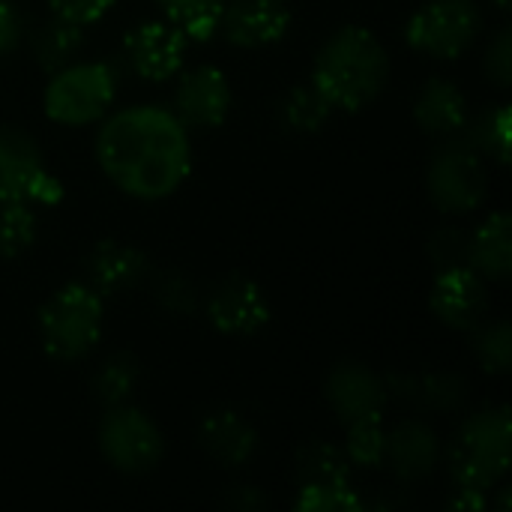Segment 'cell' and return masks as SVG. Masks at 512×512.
I'll list each match as a JSON object with an SVG mask.
<instances>
[{
	"label": "cell",
	"mask_w": 512,
	"mask_h": 512,
	"mask_svg": "<svg viewBox=\"0 0 512 512\" xmlns=\"http://www.w3.org/2000/svg\"><path fill=\"white\" fill-rule=\"evenodd\" d=\"M438 456H441L438 438L420 420L399 423L387 435V444H384V462L393 468L396 477H402L408 483L429 477L438 465Z\"/></svg>",
	"instance_id": "16"
},
{
	"label": "cell",
	"mask_w": 512,
	"mask_h": 512,
	"mask_svg": "<svg viewBox=\"0 0 512 512\" xmlns=\"http://www.w3.org/2000/svg\"><path fill=\"white\" fill-rule=\"evenodd\" d=\"M156 294H159V303L171 312V315H189V312H195V288L189 285V279L186 276H180V273H168L162 282H159V288H156Z\"/></svg>",
	"instance_id": "33"
},
{
	"label": "cell",
	"mask_w": 512,
	"mask_h": 512,
	"mask_svg": "<svg viewBox=\"0 0 512 512\" xmlns=\"http://www.w3.org/2000/svg\"><path fill=\"white\" fill-rule=\"evenodd\" d=\"M480 9L474 0H429L408 21V45L438 57L453 60L471 48L480 33Z\"/></svg>",
	"instance_id": "6"
},
{
	"label": "cell",
	"mask_w": 512,
	"mask_h": 512,
	"mask_svg": "<svg viewBox=\"0 0 512 512\" xmlns=\"http://www.w3.org/2000/svg\"><path fill=\"white\" fill-rule=\"evenodd\" d=\"M18 33H21V24H18L15 6L9 0H0V54L15 45Z\"/></svg>",
	"instance_id": "36"
},
{
	"label": "cell",
	"mask_w": 512,
	"mask_h": 512,
	"mask_svg": "<svg viewBox=\"0 0 512 512\" xmlns=\"http://www.w3.org/2000/svg\"><path fill=\"white\" fill-rule=\"evenodd\" d=\"M471 144L477 150L492 153L498 162H507L510 159V108H498L495 114H489L483 126L477 129V135L471 138Z\"/></svg>",
	"instance_id": "31"
},
{
	"label": "cell",
	"mask_w": 512,
	"mask_h": 512,
	"mask_svg": "<svg viewBox=\"0 0 512 512\" xmlns=\"http://www.w3.org/2000/svg\"><path fill=\"white\" fill-rule=\"evenodd\" d=\"M387 396V384L363 363H339L327 378V402L342 423L381 417Z\"/></svg>",
	"instance_id": "13"
},
{
	"label": "cell",
	"mask_w": 512,
	"mask_h": 512,
	"mask_svg": "<svg viewBox=\"0 0 512 512\" xmlns=\"http://www.w3.org/2000/svg\"><path fill=\"white\" fill-rule=\"evenodd\" d=\"M123 51L138 78L165 81L183 66L186 36L168 21H144L126 33Z\"/></svg>",
	"instance_id": "10"
},
{
	"label": "cell",
	"mask_w": 512,
	"mask_h": 512,
	"mask_svg": "<svg viewBox=\"0 0 512 512\" xmlns=\"http://www.w3.org/2000/svg\"><path fill=\"white\" fill-rule=\"evenodd\" d=\"M165 21L174 24L186 39H210L219 30L225 0H156Z\"/></svg>",
	"instance_id": "24"
},
{
	"label": "cell",
	"mask_w": 512,
	"mask_h": 512,
	"mask_svg": "<svg viewBox=\"0 0 512 512\" xmlns=\"http://www.w3.org/2000/svg\"><path fill=\"white\" fill-rule=\"evenodd\" d=\"M414 117L432 135H459L468 120V99L453 81L432 78L414 102Z\"/></svg>",
	"instance_id": "19"
},
{
	"label": "cell",
	"mask_w": 512,
	"mask_h": 512,
	"mask_svg": "<svg viewBox=\"0 0 512 512\" xmlns=\"http://www.w3.org/2000/svg\"><path fill=\"white\" fill-rule=\"evenodd\" d=\"M96 159L105 177L132 198L171 195L192 168V147L177 114L138 105L111 114L96 135Z\"/></svg>",
	"instance_id": "1"
},
{
	"label": "cell",
	"mask_w": 512,
	"mask_h": 512,
	"mask_svg": "<svg viewBox=\"0 0 512 512\" xmlns=\"http://www.w3.org/2000/svg\"><path fill=\"white\" fill-rule=\"evenodd\" d=\"M480 363L492 372H510L512 366V330L507 321H498L495 327L483 330L477 339Z\"/></svg>",
	"instance_id": "30"
},
{
	"label": "cell",
	"mask_w": 512,
	"mask_h": 512,
	"mask_svg": "<svg viewBox=\"0 0 512 512\" xmlns=\"http://www.w3.org/2000/svg\"><path fill=\"white\" fill-rule=\"evenodd\" d=\"M135 384H138V360L126 351H120V354H111L99 366V372L93 378V393L102 405L114 408L132 396Z\"/></svg>",
	"instance_id": "26"
},
{
	"label": "cell",
	"mask_w": 512,
	"mask_h": 512,
	"mask_svg": "<svg viewBox=\"0 0 512 512\" xmlns=\"http://www.w3.org/2000/svg\"><path fill=\"white\" fill-rule=\"evenodd\" d=\"M498 6H501V9H510V0H498Z\"/></svg>",
	"instance_id": "39"
},
{
	"label": "cell",
	"mask_w": 512,
	"mask_h": 512,
	"mask_svg": "<svg viewBox=\"0 0 512 512\" xmlns=\"http://www.w3.org/2000/svg\"><path fill=\"white\" fill-rule=\"evenodd\" d=\"M117 78L105 63H69L51 72L45 87V114L63 126H84L111 108Z\"/></svg>",
	"instance_id": "5"
},
{
	"label": "cell",
	"mask_w": 512,
	"mask_h": 512,
	"mask_svg": "<svg viewBox=\"0 0 512 512\" xmlns=\"http://www.w3.org/2000/svg\"><path fill=\"white\" fill-rule=\"evenodd\" d=\"M489 180L483 159L471 141L441 147L429 165V195L447 213H468L486 198Z\"/></svg>",
	"instance_id": "8"
},
{
	"label": "cell",
	"mask_w": 512,
	"mask_h": 512,
	"mask_svg": "<svg viewBox=\"0 0 512 512\" xmlns=\"http://www.w3.org/2000/svg\"><path fill=\"white\" fill-rule=\"evenodd\" d=\"M330 114L333 102L315 84L294 87L282 102V123L297 132H318L330 120Z\"/></svg>",
	"instance_id": "25"
},
{
	"label": "cell",
	"mask_w": 512,
	"mask_h": 512,
	"mask_svg": "<svg viewBox=\"0 0 512 512\" xmlns=\"http://www.w3.org/2000/svg\"><path fill=\"white\" fill-rule=\"evenodd\" d=\"M483 507H486V492L456 486V495H453V501H450V510L477 512V510H483Z\"/></svg>",
	"instance_id": "37"
},
{
	"label": "cell",
	"mask_w": 512,
	"mask_h": 512,
	"mask_svg": "<svg viewBox=\"0 0 512 512\" xmlns=\"http://www.w3.org/2000/svg\"><path fill=\"white\" fill-rule=\"evenodd\" d=\"M384 444H387V432L381 429V417L348 423L345 456L351 465H360V468L381 465L384 462Z\"/></svg>",
	"instance_id": "28"
},
{
	"label": "cell",
	"mask_w": 512,
	"mask_h": 512,
	"mask_svg": "<svg viewBox=\"0 0 512 512\" xmlns=\"http://www.w3.org/2000/svg\"><path fill=\"white\" fill-rule=\"evenodd\" d=\"M468 246H471V237H465L462 231H441V234H435L429 255H432L438 270L462 267V264H468Z\"/></svg>",
	"instance_id": "32"
},
{
	"label": "cell",
	"mask_w": 512,
	"mask_h": 512,
	"mask_svg": "<svg viewBox=\"0 0 512 512\" xmlns=\"http://www.w3.org/2000/svg\"><path fill=\"white\" fill-rule=\"evenodd\" d=\"M36 237V216L21 201H0V258H18Z\"/></svg>",
	"instance_id": "27"
},
{
	"label": "cell",
	"mask_w": 512,
	"mask_h": 512,
	"mask_svg": "<svg viewBox=\"0 0 512 512\" xmlns=\"http://www.w3.org/2000/svg\"><path fill=\"white\" fill-rule=\"evenodd\" d=\"M387 390L426 411H456L468 399V384L456 375H396Z\"/></svg>",
	"instance_id": "21"
},
{
	"label": "cell",
	"mask_w": 512,
	"mask_h": 512,
	"mask_svg": "<svg viewBox=\"0 0 512 512\" xmlns=\"http://www.w3.org/2000/svg\"><path fill=\"white\" fill-rule=\"evenodd\" d=\"M512 456V420L507 408L480 411L459 429L450 447V471L456 486L489 492L507 471Z\"/></svg>",
	"instance_id": "3"
},
{
	"label": "cell",
	"mask_w": 512,
	"mask_h": 512,
	"mask_svg": "<svg viewBox=\"0 0 512 512\" xmlns=\"http://www.w3.org/2000/svg\"><path fill=\"white\" fill-rule=\"evenodd\" d=\"M201 447L228 468H237L243 462H249V456L255 453V429L237 414V411H213L201 420Z\"/></svg>",
	"instance_id": "18"
},
{
	"label": "cell",
	"mask_w": 512,
	"mask_h": 512,
	"mask_svg": "<svg viewBox=\"0 0 512 512\" xmlns=\"http://www.w3.org/2000/svg\"><path fill=\"white\" fill-rule=\"evenodd\" d=\"M219 27L228 42L240 48H261L279 42L291 27V12L285 0H231L222 9Z\"/></svg>",
	"instance_id": "15"
},
{
	"label": "cell",
	"mask_w": 512,
	"mask_h": 512,
	"mask_svg": "<svg viewBox=\"0 0 512 512\" xmlns=\"http://www.w3.org/2000/svg\"><path fill=\"white\" fill-rule=\"evenodd\" d=\"M48 6H51L54 18L87 27V24L99 21L114 6V0H48Z\"/></svg>",
	"instance_id": "34"
},
{
	"label": "cell",
	"mask_w": 512,
	"mask_h": 512,
	"mask_svg": "<svg viewBox=\"0 0 512 512\" xmlns=\"http://www.w3.org/2000/svg\"><path fill=\"white\" fill-rule=\"evenodd\" d=\"M144 267H147L144 255L135 246L120 243V240H102L84 258V270H87L90 288L99 297L129 291L144 276Z\"/></svg>",
	"instance_id": "17"
},
{
	"label": "cell",
	"mask_w": 512,
	"mask_h": 512,
	"mask_svg": "<svg viewBox=\"0 0 512 512\" xmlns=\"http://www.w3.org/2000/svg\"><path fill=\"white\" fill-rule=\"evenodd\" d=\"M363 507L351 486H321V489H300L297 510L303 512H357Z\"/></svg>",
	"instance_id": "29"
},
{
	"label": "cell",
	"mask_w": 512,
	"mask_h": 512,
	"mask_svg": "<svg viewBox=\"0 0 512 512\" xmlns=\"http://www.w3.org/2000/svg\"><path fill=\"white\" fill-rule=\"evenodd\" d=\"M432 312L438 321H444L453 330H471L483 321L489 297H486V279L462 264L438 270V279L432 285Z\"/></svg>",
	"instance_id": "11"
},
{
	"label": "cell",
	"mask_w": 512,
	"mask_h": 512,
	"mask_svg": "<svg viewBox=\"0 0 512 512\" xmlns=\"http://www.w3.org/2000/svg\"><path fill=\"white\" fill-rule=\"evenodd\" d=\"M297 480H300V489L348 486L351 462L345 450H336L330 444H309L297 453Z\"/></svg>",
	"instance_id": "22"
},
{
	"label": "cell",
	"mask_w": 512,
	"mask_h": 512,
	"mask_svg": "<svg viewBox=\"0 0 512 512\" xmlns=\"http://www.w3.org/2000/svg\"><path fill=\"white\" fill-rule=\"evenodd\" d=\"M390 60L384 45L366 27H342L315 57L312 84L333 108L357 111L369 105L387 84Z\"/></svg>",
	"instance_id": "2"
},
{
	"label": "cell",
	"mask_w": 512,
	"mask_h": 512,
	"mask_svg": "<svg viewBox=\"0 0 512 512\" xmlns=\"http://www.w3.org/2000/svg\"><path fill=\"white\" fill-rule=\"evenodd\" d=\"M468 264L483 279H507L512 273V219L507 213H495L468 246Z\"/></svg>",
	"instance_id": "20"
},
{
	"label": "cell",
	"mask_w": 512,
	"mask_h": 512,
	"mask_svg": "<svg viewBox=\"0 0 512 512\" xmlns=\"http://www.w3.org/2000/svg\"><path fill=\"white\" fill-rule=\"evenodd\" d=\"M42 345L57 360H78L93 351L102 333V297L90 285L60 288L39 312Z\"/></svg>",
	"instance_id": "4"
},
{
	"label": "cell",
	"mask_w": 512,
	"mask_h": 512,
	"mask_svg": "<svg viewBox=\"0 0 512 512\" xmlns=\"http://www.w3.org/2000/svg\"><path fill=\"white\" fill-rule=\"evenodd\" d=\"M213 327L225 336H252L270 321V306L264 291L246 276H228L216 285L207 303Z\"/></svg>",
	"instance_id": "12"
},
{
	"label": "cell",
	"mask_w": 512,
	"mask_h": 512,
	"mask_svg": "<svg viewBox=\"0 0 512 512\" xmlns=\"http://www.w3.org/2000/svg\"><path fill=\"white\" fill-rule=\"evenodd\" d=\"M99 447L102 456L123 474L153 471L165 453V441L153 420H147L138 408L114 405L99 423Z\"/></svg>",
	"instance_id": "7"
},
{
	"label": "cell",
	"mask_w": 512,
	"mask_h": 512,
	"mask_svg": "<svg viewBox=\"0 0 512 512\" xmlns=\"http://www.w3.org/2000/svg\"><path fill=\"white\" fill-rule=\"evenodd\" d=\"M237 495H240V501H237V498H231V501H228V504H231V507H237V510H258V507L264 504V501H261V495H258L255 489L240 486V489H237Z\"/></svg>",
	"instance_id": "38"
},
{
	"label": "cell",
	"mask_w": 512,
	"mask_h": 512,
	"mask_svg": "<svg viewBox=\"0 0 512 512\" xmlns=\"http://www.w3.org/2000/svg\"><path fill=\"white\" fill-rule=\"evenodd\" d=\"M231 108V87L225 72L216 66H198L186 72L174 93V114L183 126L210 129L228 117Z\"/></svg>",
	"instance_id": "14"
},
{
	"label": "cell",
	"mask_w": 512,
	"mask_h": 512,
	"mask_svg": "<svg viewBox=\"0 0 512 512\" xmlns=\"http://www.w3.org/2000/svg\"><path fill=\"white\" fill-rule=\"evenodd\" d=\"M486 72L498 87L512 84V33L501 30L486 51Z\"/></svg>",
	"instance_id": "35"
},
{
	"label": "cell",
	"mask_w": 512,
	"mask_h": 512,
	"mask_svg": "<svg viewBox=\"0 0 512 512\" xmlns=\"http://www.w3.org/2000/svg\"><path fill=\"white\" fill-rule=\"evenodd\" d=\"M33 54L39 60V66L45 72H57L69 63H75V54L81 51L84 45V36H81V27L78 24H69L63 18H54L48 24H42L36 33H33Z\"/></svg>",
	"instance_id": "23"
},
{
	"label": "cell",
	"mask_w": 512,
	"mask_h": 512,
	"mask_svg": "<svg viewBox=\"0 0 512 512\" xmlns=\"http://www.w3.org/2000/svg\"><path fill=\"white\" fill-rule=\"evenodd\" d=\"M63 189L48 174L42 153L21 129H0V201L54 204Z\"/></svg>",
	"instance_id": "9"
}]
</instances>
